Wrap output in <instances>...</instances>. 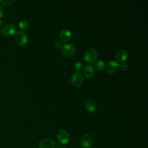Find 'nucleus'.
<instances>
[{
    "label": "nucleus",
    "instance_id": "obj_18",
    "mask_svg": "<svg viewBox=\"0 0 148 148\" xmlns=\"http://www.w3.org/2000/svg\"><path fill=\"white\" fill-rule=\"evenodd\" d=\"M120 69H121L122 71H127V69H128V65H127V64H125V63H123L122 64L120 65Z\"/></svg>",
    "mask_w": 148,
    "mask_h": 148
},
{
    "label": "nucleus",
    "instance_id": "obj_11",
    "mask_svg": "<svg viewBox=\"0 0 148 148\" xmlns=\"http://www.w3.org/2000/svg\"><path fill=\"white\" fill-rule=\"evenodd\" d=\"M72 37V33L71 31L68 29L62 30L60 34V38L61 41L66 42L69 41Z\"/></svg>",
    "mask_w": 148,
    "mask_h": 148
},
{
    "label": "nucleus",
    "instance_id": "obj_20",
    "mask_svg": "<svg viewBox=\"0 0 148 148\" xmlns=\"http://www.w3.org/2000/svg\"><path fill=\"white\" fill-rule=\"evenodd\" d=\"M3 16V9L2 7L0 6V18H1Z\"/></svg>",
    "mask_w": 148,
    "mask_h": 148
},
{
    "label": "nucleus",
    "instance_id": "obj_22",
    "mask_svg": "<svg viewBox=\"0 0 148 148\" xmlns=\"http://www.w3.org/2000/svg\"><path fill=\"white\" fill-rule=\"evenodd\" d=\"M2 25V21L0 20V28H1Z\"/></svg>",
    "mask_w": 148,
    "mask_h": 148
},
{
    "label": "nucleus",
    "instance_id": "obj_13",
    "mask_svg": "<svg viewBox=\"0 0 148 148\" xmlns=\"http://www.w3.org/2000/svg\"><path fill=\"white\" fill-rule=\"evenodd\" d=\"M127 58L128 54L125 50H120L116 53V58L120 62H123L125 61Z\"/></svg>",
    "mask_w": 148,
    "mask_h": 148
},
{
    "label": "nucleus",
    "instance_id": "obj_8",
    "mask_svg": "<svg viewBox=\"0 0 148 148\" xmlns=\"http://www.w3.org/2000/svg\"><path fill=\"white\" fill-rule=\"evenodd\" d=\"M71 80L72 84L75 87H79L82 86L84 82L82 75L79 72H76L73 74Z\"/></svg>",
    "mask_w": 148,
    "mask_h": 148
},
{
    "label": "nucleus",
    "instance_id": "obj_3",
    "mask_svg": "<svg viewBox=\"0 0 148 148\" xmlns=\"http://www.w3.org/2000/svg\"><path fill=\"white\" fill-rule=\"evenodd\" d=\"M16 42L20 46H25L28 40V38L27 36V34L23 31H18L16 32L15 36Z\"/></svg>",
    "mask_w": 148,
    "mask_h": 148
},
{
    "label": "nucleus",
    "instance_id": "obj_21",
    "mask_svg": "<svg viewBox=\"0 0 148 148\" xmlns=\"http://www.w3.org/2000/svg\"><path fill=\"white\" fill-rule=\"evenodd\" d=\"M56 148H66L65 146H63V145H60V146H57V147H56Z\"/></svg>",
    "mask_w": 148,
    "mask_h": 148
},
{
    "label": "nucleus",
    "instance_id": "obj_10",
    "mask_svg": "<svg viewBox=\"0 0 148 148\" xmlns=\"http://www.w3.org/2000/svg\"><path fill=\"white\" fill-rule=\"evenodd\" d=\"M83 73L84 76L86 77H87V78L91 77L94 75V73H95L94 68L91 65H90V64L86 65L83 68Z\"/></svg>",
    "mask_w": 148,
    "mask_h": 148
},
{
    "label": "nucleus",
    "instance_id": "obj_4",
    "mask_svg": "<svg viewBox=\"0 0 148 148\" xmlns=\"http://www.w3.org/2000/svg\"><path fill=\"white\" fill-rule=\"evenodd\" d=\"M57 137L60 143L62 145L68 143L70 140V135L68 132L65 130H61L58 131Z\"/></svg>",
    "mask_w": 148,
    "mask_h": 148
},
{
    "label": "nucleus",
    "instance_id": "obj_12",
    "mask_svg": "<svg viewBox=\"0 0 148 148\" xmlns=\"http://www.w3.org/2000/svg\"><path fill=\"white\" fill-rule=\"evenodd\" d=\"M85 107L88 112L93 113L97 109V104L94 100L89 99L86 102Z\"/></svg>",
    "mask_w": 148,
    "mask_h": 148
},
{
    "label": "nucleus",
    "instance_id": "obj_9",
    "mask_svg": "<svg viewBox=\"0 0 148 148\" xmlns=\"http://www.w3.org/2000/svg\"><path fill=\"white\" fill-rule=\"evenodd\" d=\"M119 68V64L115 61H109L106 66V70L108 72L112 73L116 72Z\"/></svg>",
    "mask_w": 148,
    "mask_h": 148
},
{
    "label": "nucleus",
    "instance_id": "obj_6",
    "mask_svg": "<svg viewBox=\"0 0 148 148\" xmlns=\"http://www.w3.org/2000/svg\"><path fill=\"white\" fill-rule=\"evenodd\" d=\"M16 29V27L12 24H8L5 25L1 30V34L6 37L10 36L14 34Z\"/></svg>",
    "mask_w": 148,
    "mask_h": 148
},
{
    "label": "nucleus",
    "instance_id": "obj_2",
    "mask_svg": "<svg viewBox=\"0 0 148 148\" xmlns=\"http://www.w3.org/2000/svg\"><path fill=\"white\" fill-rule=\"evenodd\" d=\"M98 57L97 51L94 48L87 49L84 54V59L88 63H93L96 61Z\"/></svg>",
    "mask_w": 148,
    "mask_h": 148
},
{
    "label": "nucleus",
    "instance_id": "obj_15",
    "mask_svg": "<svg viewBox=\"0 0 148 148\" xmlns=\"http://www.w3.org/2000/svg\"><path fill=\"white\" fill-rule=\"evenodd\" d=\"M19 28L21 29V31H24L25 29H27L28 27V23L27 21L25 20H22L18 24Z\"/></svg>",
    "mask_w": 148,
    "mask_h": 148
},
{
    "label": "nucleus",
    "instance_id": "obj_5",
    "mask_svg": "<svg viewBox=\"0 0 148 148\" xmlns=\"http://www.w3.org/2000/svg\"><path fill=\"white\" fill-rule=\"evenodd\" d=\"M92 141V138L90 135L84 134L80 139V146L82 148H91Z\"/></svg>",
    "mask_w": 148,
    "mask_h": 148
},
{
    "label": "nucleus",
    "instance_id": "obj_14",
    "mask_svg": "<svg viewBox=\"0 0 148 148\" xmlns=\"http://www.w3.org/2000/svg\"><path fill=\"white\" fill-rule=\"evenodd\" d=\"M105 63L101 60H97L94 64V66L98 71H102L105 68Z\"/></svg>",
    "mask_w": 148,
    "mask_h": 148
},
{
    "label": "nucleus",
    "instance_id": "obj_19",
    "mask_svg": "<svg viewBox=\"0 0 148 148\" xmlns=\"http://www.w3.org/2000/svg\"><path fill=\"white\" fill-rule=\"evenodd\" d=\"M55 46L56 47H57V48H62V46H63V45H62V42L60 41V40H57L56 42L55 43Z\"/></svg>",
    "mask_w": 148,
    "mask_h": 148
},
{
    "label": "nucleus",
    "instance_id": "obj_7",
    "mask_svg": "<svg viewBox=\"0 0 148 148\" xmlns=\"http://www.w3.org/2000/svg\"><path fill=\"white\" fill-rule=\"evenodd\" d=\"M55 142L51 138L42 139L39 143V148H54Z\"/></svg>",
    "mask_w": 148,
    "mask_h": 148
},
{
    "label": "nucleus",
    "instance_id": "obj_16",
    "mask_svg": "<svg viewBox=\"0 0 148 148\" xmlns=\"http://www.w3.org/2000/svg\"><path fill=\"white\" fill-rule=\"evenodd\" d=\"M14 2L13 0H0V3L5 6L12 5Z\"/></svg>",
    "mask_w": 148,
    "mask_h": 148
},
{
    "label": "nucleus",
    "instance_id": "obj_1",
    "mask_svg": "<svg viewBox=\"0 0 148 148\" xmlns=\"http://www.w3.org/2000/svg\"><path fill=\"white\" fill-rule=\"evenodd\" d=\"M76 47L72 43H66L62 47V53L66 58H72L76 53Z\"/></svg>",
    "mask_w": 148,
    "mask_h": 148
},
{
    "label": "nucleus",
    "instance_id": "obj_17",
    "mask_svg": "<svg viewBox=\"0 0 148 148\" xmlns=\"http://www.w3.org/2000/svg\"><path fill=\"white\" fill-rule=\"evenodd\" d=\"M73 68L75 71H80L83 68V64L80 61H76L73 64Z\"/></svg>",
    "mask_w": 148,
    "mask_h": 148
}]
</instances>
